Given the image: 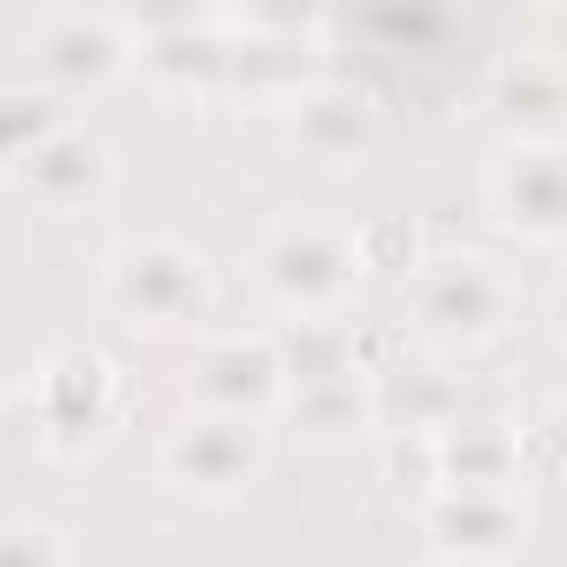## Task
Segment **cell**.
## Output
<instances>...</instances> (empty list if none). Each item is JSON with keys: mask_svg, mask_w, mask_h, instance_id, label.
<instances>
[{"mask_svg": "<svg viewBox=\"0 0 567 567\" xmlns=\"http://www.w3.org/2000/svg\"><path fill=\"white\" fill-rule=\"evenodd\" d=\"M254 274H260L274 308H288L301 321H328L354 295L361 254H354V234H341L334 220H288L267 234Z\"/></svg>", "mask_w": 567, "mask_h": 567, "instance_id": "obj_1", "label": "cell"}, {"mask_svg": "<svg viewBox=\"0 0 567 567\" xmlns=\"http://www.w3.org/2000/svg\"><path fill=\"white\" fill-rule=\"evenodd\" d=\"M520 308V288L481 254H454V260H434L421 280H414V321L427 341L441 348H481L494 341Z\"/></svg>", "mask_w": 567, "mask_h": 567, "instance_id": "obj_2", "label": "cell"}, {"mask_svg": "<svg viewBox=\"0 0 567 567\" xmlns=\"http://www.w3.org/2000/svg\"><path fill=\"white\" fill-rule=\"evenodd\" d=\"M107 301L127 328H187L207 308V274L174 240H134L107 260Z\"/></svg>", "mask_w": 567, "mask_h": 567, "instance_id": "obj_3", "label": "cell"}, {"mask_svg": "<svg viewBox=\"0 0 567 567\" xmlns=\"http://www.w3.org/2000/svg\"><path fill=\"white\" fill-rule=\"evenodd\" d=\"M260 461H267V441H260V427L240 421V414H194V421H181V427L167 434V447H161L167 481L187 487V494H200V501H234V494H247L254 474H260Z\"/></svg>", "mask_w": 567, "mask_h": 567, "instance_id": "obj_4", "label": "cell"}, {"mask_svg": "<svg viewBox=\"0 0 567 567\" xmlns=\"http://www.w3.org/2000/svg\"><path fill=\"white\" fill-rule=\"evenodd\" d=\"M280 341L267 334H220L200 348L194 361V394H200V414H240V421H260L274 401H280Z\"/></svg>", "mask_w": 567, "mask_h": 567, "instance_id": "obj_5", "label": "cell"}, {"mask_svg": "<svg viewBox=\"0 0 567 567\" xmlns=\"http://www.w3.org/2000/svg\"><path fill=\"white\" fill-rule=\"evenodd\" d=\"M427 534L441 560H467V567H494L501 554L520 547L527 534V507L507 487H447L427 507Z\"/></svg>", "mask_w": 567, "mask_h": 567, "instance_id": "obj_6", "label": "cell"}, {"mask_svg": "<svg viewBox=\"0 0 567 567\" xmlns=\"http://www.w3.org/2000/svg\"><path fill=\"white\" fill-rule=\"evenodd\" d=\"M8 174H14V187H21L28 200L68 214V207H87V200L107 187V147H101L87 127H68V121H61V127L41 134Z\"/></svg>", "mask_w": 567, "mask_h": 567, "instance_id": "obj_7", "label": "cell"}, {"mask_svg": "<svg viewBox=\"0 0 567 567\" xmlns=\"http://www.w3.org/2000/svg\"><path fill=\"white\" fill-rule=\"evenodd\" d=\"M127 54H134V41H127V28L107 21V14H54V21H41V34H34V61H41V74H48L61 94H81V87L114 81V74L127 68Z\"/></svg>", "mask_w": 567, "mask_h": 567, "instance_id": "obj_8", "label": "cell"}, {"mask_svg": "<svg viewBox=\"0 0 567 567\" xmlns=\"http://www.w3.org/2000/svg\"><path fill=\"white\" fill-rule=\"evenodd\" d=\"M487 200H494V214H501L520 240H560V227H567L560 147H514V154L487 174Z\"/></svg>", "mask_w": 567, "mask_h": 567, "instance_id": "obj_9", "label": "cell"}, {"mask_svg": "<svg viewBox=\"0 0 567 567\" xmlns=\"http://www.w3.org/2000/svg\"><path fill=\"white\" fill-rule=\"evenodd\" d=\"M107 408H114V368L101 354L74 348V354L48 361V374H41V421L54 434H94L107 421Z\"/></svg>", "mask_w": 567, "mask_h": 567, "instance_id": "obj_10", "label": "cell"}, {"mask_svg": "<svg viewBox=\"0 0 567 567\" xmlns=\"http://www.w3.org/2000/svg\"><path fill=\"white\" fill-rule=\"evenodd\" d=\"M494 101H501V121L514 127V147H554L567 94H560V68H554L547 54L501 68V81H494Z\"/></svg>", "mask_w": 567, "mask_h": 567, "instance_id": "obj_11", "label": "cell"}, {"mask_svg": "<svg viewBox=\"0 0 567 567\" xmlns=\"http://www.w3.org/2000/svg\"><path fill=\"white\" fill-rule=\"evenodd\" d=\"M295 127L315 154H361L374 141V107L354 87H308L295 94Z\"/></svg>", "mask_w": 567, "mask_h": 567, "instance_id": "obj_12", "label": "cell"}, {"mask_svg": "<svg viewBox=\"0 0 567 567\" xmlns=\"http://www.w3.org/2000/svg\"><path fill=\"white\" fill-rule=\"evenodd\" d=\"M280 401L295 408V421L315 434V441H341L348 427L374 421V401L354 374H328V381H301V388H280Z\"/></svg>", "mask_w": 567, "mask_h": 567, "instance_id": "obj_13", "label": "cell"}, {"mask_svg": "<svg viewBox=\"0 0 567 567\" xmlns=\"http://www.w3.org/2000/svg\"><path fill=\"white\" fill-rule=\"evenodd\" d=\"M54 107L41 94H0V167H14L41 134H54Z\"/></svg>", "mask_w": 567, "mask_h": 567, "instance_id": "obj_14", "label": "cell"}, {"mask_svg": "<svg viewBox=\"0 0 567 567\" xmlns=\"http://www.w3.org/2000/svg\"><path fill=\"white\" fill-rule=\"evenodd\" d=\"M0 567H68L48 527H0Z\"/></svg>", "mask_w": 567, "mask_h": 567, "instance_id": "obj_15", "label": "cell"}, {"mask_svg": "<svg viewBox=\"0 0 567 567\" xmlns=\"http://www.w3.org/2000/svg\"><path fill=\"white\" fill-rule=\"evenodd\" d=\"M427 567H467V560H441V554H434V560H427Z\"/></svg>", "mask_w": 567, "mask_h": 567, "instance_id": "obj_16", "label": "cell"}]
</instances>
